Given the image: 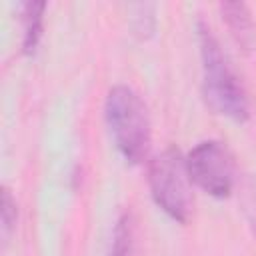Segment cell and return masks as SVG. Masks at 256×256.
I'll return each mask as SVG.
<instances>
[{
	"instance_id": "5",
	"label": "cell",
	"mask_w": 256,
	"mask_h": 256,
	"mask_svg": "<svg viewBox=\"0 0 256 256\" xmlns=\"http://www.w3.org/2000/svg\"><path fill=\"white\" fill-rule=\"evenodd\" d=\"M220 10L232 38L238 42V46H242L244 50H250L254 42V24H252L248 6L242 2H224Z\"/></svg>"
},
{
	"instance_id": "8",
	"label": "cell",
	"mask_w": 256,
	"mask_h": 256,
	"mask_svg": "<svg viewBox=\"0 0 256 256\" xmlns=\"http://www.w3.org/2000/svg\"><path fill=\"white\" fill-rule=\"evenodd\" d=\"M0 220H2V236L8 238L16 224V202L8 188H2V200H0Z\"/></svg>"
},
{
	"instance_id": "4",
	"label": "cell",
	"mask_w": 256,
	"mask_h": 256,
	"mask_svg": "<svg viewBox=\"0 0 256 256\" xmlns=\"http://www.w3.org/2000/svg\"><path fill=\"white\" fill-rule=\"evenodd\" d=\"M186 170L190 182L214 198H226L234 188V158L218 140L198 142L186 156Z\"/></svg>"
},
{
	"instance_id": "1",
	"label": "cell",
	"mask_w": 256,
	"mask_h": 256,
	"mask_svg": "<svg viewBox=\"0 0 256 256\" xmlns=\"http://www.w3.org/2000/svg\"><path fill=\"white\" fill-rule=\"evenodd\" d=\"M198 44L202 60V92L206 104L220 116L234 122H246L250 116L246 90L220 48V42L204 22H198Z\"/></svg>"
},
{
	"instance_id": "7",
	"label": "cell",
	"mask_w": 256,
	"mask_h": 256,
	"mask_svg": "<svg viewBox=\"0 0 256 256\" xmlns=\"http://www.w3.org/2000/svg\"><path fill=\"white\" fill-rule=\"evenodd\" d=\"M132 238H134L132 220L128 214H124V216H120V220L114 226L110 256H132V246H134Z\"/></svg>"
},
{
	"instance_id": "3",
	"label": "cell",
	"mask_w": 256,
	"mask_h": 256,
	"mask_svg": "<svg viewBox=\"0 0 256 256\" xmlns=\"http://www.w3.org/2000/svg\"><path fill=\"white\" fill-rule=\"evenodd\" d=\"M186 158L178 150L160 152L148 170V184L154 202L176 222H186L192 212V194L188 186Z\"/></svg>"
},
{
	"instance_id": "2",
	"label": "cell",
	"mask_w": 256,
	"mask_h": 256,
	"mask_svg": "<svg viewBox=\"0 0 256 256\" xmlns=\"http://www.w3.org/2000/svg\"><path fill=\"white\" fill-rule=\"evenodd\" d=\"M104 114L120 154L130 164L142 162L150 148V118L140 96L128 86H114L106 96Z\"/></svg>"
},
{
	"instance_id": "6",
	"label": "cell",
	"mask_w": 256,
	"mask_h": 256,
	"mask_svg": "<svg viewBox=\"0 0 256 256\" xmlns=\"http://www.w3.org/2000/svg\"><path fill=\"white\" fill-rule=\"evenodd\" d=\"M44 10H46V2L32 0L22 6V28H24L22 50L28 56H32L40 44L42 28H44Z\"/></svg>"
},
{
	"instance_id": "9",
	"label": "cell",
	"mask_w": 256,
	"mask_h": 256,
	"mask_svg": "<svg viewBox=\"0 0 256 256\" xmlns=\"http://www.w3.org/2000/svg\"><path fill=\"white\" fill-rule=\"evenodd\" d=\"M248 214H250L252 228H254V232H256V190L252 192V198H250V204H248Z\"/></svg>"
}]
</instances>
